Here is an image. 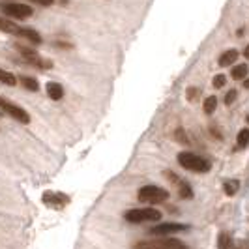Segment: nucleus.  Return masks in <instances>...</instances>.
I'll list each match as a JSON object with an SVG mask.
<instances>
[{"label":"nucleus","mask_w":249,"mask_h":249,"mask_svg":"<svg viewBox=\"0 0 249 249\" xmlns=\"http://www.w3.org/2000/svg\"><path fill=\"white\" fill-rule=\"evenodd\" d=\"M248 71L249 68L246 66V64H238V66H234L232 68V79H236V81H240V79H246L248 77Z\"/></svg>","instance_id":"dca6fc26"},{"label":"nucleus","mask_w":249,"mask_h":249,"mask_svg":"<svg viewBox=\"0 0 249 249\" xmlns=\"http://www.w3.org/2000/svg\"><path fill=\"white\" fill-rule=\"evenodd\" d=\"M244 87H246V88H249V81H244Z\"/></svg>","instance_id":"cd10ccee"},{"label":"nucleus","mask_w":249,"mask_h":249,"mask_svg":"<svg viewBox=\"0 0 249 249\" xmlns=\"http://www.w3.org/2000/svg\"><path fill=\"white\" fill-rule=\"evenodd\" d=\"M175 137L178 139V142H182V144H189V139L186 137V133H184V129H176Z\"/></svg>","instance_id":"4be33fe9"},{"label":"nucleus","mask_w":249,"mask_h":249,"mask_svg":"<svg viewBox=\"0 0 249 249\" xmlns=\"http://www.w3.org/2000/svg\"><path fill=\"white\" fill-rule=\"evenodd\" d=\"M178 163L186 171H193V173H200V175L202 173H208L212 169V165H210L208 160L200 158V156L193 154V152H180L178 154Z\"/></svg>","instance_id":"f257e3e1"},{"label":"nucleus","mask_w":249,"mask_h":249,"mask_svg":"<svg viewBox=\"0 0 249 249\" xmlns=\"http://www.w3.org/2000/svg\"><path fill=\"white\" fill-rule=\"evenodd\" d=\"M215 107H217V98L215 96H208L206 100H204V112L206 114H212L215 111Z\"/></svg>","instance_id":"aec40b11"},{"label":"nucleus","mask_w":249,"mask_h":249,"mask_svg":"<svg viewBox=\"0 0 249 249\" xmlns=\"http://www.w3.org/2000/svg\"><path fill=\"white\" fill-rule=\"evenodd\" d=\"M19 37H25V39H28V41L34 43V45H39V43H41V36L37 34L36 30H32V28H23V26H21Z\"/></svg>","instance_id":"f8f14e48"},{"label":"nucleus","mask_w":249,"mask_h":249,"mask_svg":"<svg viewBox=\"0 0 249 249\" xmlns=\"http://www.w3.org/2000/svg\"><path fill=\"white\" fill-rule=\"evenodd\" d=\"M19 81H21V85H23L26 90H30V92H37V90H39V85H37V81L34 77H21Z\"/></svg>","instance_id":"a211bd4d"},{"label":"nucleus","mask_w":249,"mask_h":249,"mask_svg":"<svg viewBox=\"0 0 249 249\" xmlns=\"http://www.w3.org/2000/svg\"><path fill=\"white\" fill-rule=\"evenodd\" d=\"M197 96H199V90H197V88H187V100L195 101Z\"/></svg>","instance_id":"b1692460"},{"label":"nucleus","mask_w":249,"mask_h":249,"mask_svg":"<svg viewBox=\"0 0 249 249\" xmlns=\"http://www.w3.org/2000/svg\"><path fill=\"white\" fill-rule=\"evenodd\" d=\"M133 249H189L178 238H171V236H165V238H152V240H141L137 242Z\"/></svg>","instance_id":"f03ea898"},{"label":"nucleus","mask_w":249,"mask_h":249,"mask_svg":"<svg viewBox=\"0 0 249 249\" xmlns=\"http://www.w3.org/2000/svg\"><path fill=\"white\" fill-rule=\"evenodd\" d=\"M137 199L146 204H161L169 199V191L160 186H142L137 191Z\"/></svg>","instance_id":"20e7f679"},{"label":"nucleus","mask_w":249,"mask_h":249,"mask_svg":"<svg viewBox=\"0 0 249 249\" xmlns=\"http://www.w3.org/2000/svg\"><path fill=\"white\" fill-rule=\"evenodd\" d=\"M232 248V238L229 232H221L217 238V249H231Z\"/></svg>","instance_id":"f3484780"},{"label":"nucleus","mask_w":249,"mask_h":249,"mask_svg":"<svg viewBox=\"0 0 249 249\" xmlns=\"http://www.w3.org/2000/svg\"><path fill=\"white\" fill-rule=\"evenodd\" d=\"M0 12L6 17H13V19H28L32 17V6L28 4H21V2H8V4H0Z\"/></svg>","instance_id":"39448f33"},{"label":"nucleus","mask_w":249,"mask_h":249,"mask_svg":"<svg viewBox=\"0 0 249 249\" xmlns=\"http://www.w3.org/2000/svg\"><path fill=\"white\" fill-rule=\"evenodd\" d=\"M236 96H238L236 90H229L227 96H225V103H227V105H232V101L236 100Z\"/></svg>","instance_id":"5701e85b"},{"label":"nucleus","mask_w":249,"mask_h":249,"mask_svg":"<svg viewBox=\"0 0 249 249\" xmlns=\"http://www.w3.org/2000/svg\"><path fill=\"white\" fill-rule=\"evenodd\" d=\"M223 189H225V195L234 197L238 193V189H240V182H238V180H225Z\"/></svg>","instance_id":"4468645a"},{"label":"nucleus","mask_w":249,"mask_h":249,"mask_svg":"<svg viewBox=\"0 0 249 249\" xmlns=\"http://www.w3.org/2000/svg\"><path fill=\"white\" fill-rule=\"evenodd\" d=\"M236 144L240 146V148H246L249 144V129L246 127V129H240V133H238L236 137Z\"/></svg>","instance_id":"6ab92c4d"},{"label":"nucleus","mask_w":249,"mask_h":249,"mask_svg":"<svg viewBox=\"0 0 249 249\" xmlns=\"http://www.w3.org/2000/svg\"><path fill=\"white\" fill-rule=\"evenodd\" d=\"M124 219L127 223H148V221H160L161 219V212L156 210V208H133V210H127L124 213Z\"/></svg>","instance_id":"7ed1b4c3"},{"label":"nucleus","mask_w":249,"mask_h":249,"mask_svg":"<svg viewBox=\"0 0 249 249\" xmlns=\"http://www.w3.org/2000/svg\"><path fill=\"white\" fill-rule=\"evenodd\" d=\"M0 111L10 114L13 120H17V122H21V124H30V114H28L23 107L15 105L12 101L4 100V98H0Z\"/></svg>","instance_id":"423d86ee"},{"label":"nucleus","mask_w":249,"mask_h":249,"mask_svg":"<svg viewBox=\"0 0 249 249\" xmlns=\"http://www.w3.org/2000/svg\"><path fill=\"white\" fill-rule=\"evenodd\" d=\"M47 96L53 101H60L64 96V88L58 83H47Z\"/></svg>","instance_id":"9b49d317"},{"label":"nucleus","mask_w":249,"mask_h":249,"mask_svg":"<svg viewBox=\"0 0 249 249\" xmlns=\"http://www.w3.org/2000/svg\"><path fill=\"white\" fill-rule=\"evenodd\" d=\"M182 231H187V225H182V223H160V225H156V227H152L148 232H150V234H154V236H158V238H165V236H169V234L182 232Z\"/></svg>","instance_id":"1a4fd4ad"},{"label":"nucleus","mask_w":249,"mask_h":249,"mask_svg":"<svg viewBox=\"0 0 249 249\" xmlns=\"http://www.w3.org/2000/svg\"><path fill=\"white\" fill-rule=\"evenodd\" d=\"M0 83L8 85V87H15L17 85V77L12 71H6V70H0Z\"/></svg>","instance_id":"2eb2a0df"},{"label":"nucleus","mask_w":249,"mask_h":249,"mask_svg":"<svg viewBox=\"0 0 249 249\" xmlns=\"http://www.w3.org/2000/svg\"><path fill=\"white\" fill-rule=\"evenodd\" d=\"M28 2H36L39 6H53V0H28Z\"/></svg>","instance_id":"393cba45"},{"label":"nucleus","mask_w":249,"mask_h":249,"mask_svg":"<svg viewBox=\"0 0 249 249\" xmlns=\"http://www.w3.org/2000/svg\"><path fill=\"white\" fill-rule=\"evenodd\" d=\"M17 51H19V54L25 58V62L32 64L34 68H41V70H49V68H53V62H51V60H47V58H41L36 51L30 49V47L17 45Z\"/></svg>","instance_id":"0eeeda50"},{"label":"nucleus","mask_w":249,"mask_h":249,"mask_svg":"<svg viewBox=\"0 0 249 249\" xmlns=\"http://www.w3.org/2000/svg\"><path fill=\"white\" fill-rule=\"evenodd\" d=\"M225 83H227V77H225V75H215V77H213V81H212V85L215 88H223Z\"/></svg>","instance_id":"412c9836"},{"label":"nucleus","mask_w":249,"mask_h":249,"mask_svg":"<svg viewBox=\"0 0 249 249\" xmlns=\"http://www.w3.org/2000/svg\"><path fill=\"white\" fill-rule=\"evenodd\" d=\"M236 58H238V51L236 49H229V51H225L223 54L219 56V66H232V64L236 62Z\"/></svg>","instance_id":"ddd939ff"},{"label":"nucleus","mask_w":249,"mask_h":249,"mask_svg":"<svg viewBox=\"0 0 249 249\" xmlns=\"http://www.w3.org/2000/svg\"><path fill=\"white\" fill-rule=\"evenodd\" d=\"M231 249H248V244H246V242H240V246H238V248L236 246H232Z\"/></svg>","instance_id":"a878e982"},{"label":"nucleus","mask_w":249,"mask_h":249,"mask_svg":"<svg viewBox=\"0 0 249 249\" xmlns=\"http://www.w3.org/2000/svg\"><path fill=\"white\" fill-rule=\"evenodd\" d=\"M165 176L173 182V184H176L178 186V195L182 197V199H191L193 197V191H191V186L187 184V182H184L182 178H178V176L175 175V173H171V171H167L165 173Z\"/></svg>","instance_id":"9d476101"},{"label":"nucleus","mask_w":249,"mask_h":249,"mask_svg":"<svg viewBox=\"0 0 249 249\" xmlns=\"http://www.w3.org/2000/svg\"><path fill=\"white\" fill-rule=\"evenodd\" d=\"M41 199L45 202V206H49L53 210H64L70 204V197L60 191H45Z\"/></svg>","instance_id":"6e6552de"},{"label":"nucleus","mask_w":249,"mask_h":249,"mask_svg":"<svg viewBox=\"0 0 249 249\" xmlns=\"http://www.w3.org/2000/svg\"><path fill=\"white\" fill-rule=\"evenodd\" d=\"M244 56H246V58L249 60V45L246 47V51H244Z\"/></svg>","instance_id":"bb28decb"}]
</instances>
